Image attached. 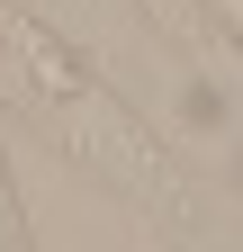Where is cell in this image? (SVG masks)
<instances>
[{
	"label": "cell",
	"instance_id": "obj_1",
	"mask_svg": "<svg viewBox=\"0 0 243 252\" xmlns=\"http://www.w3.org/2000/svg\"><path fill=\"white\" fill-rule=\"evenodd\" d=\"M198 9H207V18H216V27H225V36L243 45V0H198Z\"/></svg>",
	"mask_w": 243,
	"mask_h": 252
}]
</instances>
